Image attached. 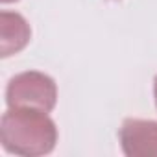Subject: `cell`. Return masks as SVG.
<instances>
[{
    "mask_svg": "<svg viewBox=\"0 0 157 157\" xmlns=\"http://www.w3.org/2000/svg\"><path fill=\"white\" fill-rule=\"evenodd\" d=\"M32 30L28 21L15 11L0 13V56L10 57L19 54L30 41Z\"/></svg>",
    "mask_w": 157,
    "mask_h": 157,
    "instance_id": "cell-4",
    "label": "cell"
},
{
    "mask_svg": "<svg viewBox=\"0 0 157 157\" xmlns=\"http://www.w3.org/2000/svg\"><path fill=\"white\" fill-rule=\"evenodd\" d=\"M118 139L128 157H157V122L153 120L126 118Z\"/></svg>",
    "mask_w": 157,
    "mask_h": 157,
    "instance_id": "cell-3",
    "label": "cell"
},
{
    "mask_svg": "<svg viewBox=\"0 0 157 157\" xmlns=\"http://www.w3.org/2000/svg\"><path fill=\"white\" fill-rule=\"evenodd\" d=\"M57 102V85L44 72L28 70L13 76L6 87L8 107L37 109L50 113Z\"/></svg>",
    "mask_w": 157,
    "mask_h": 157,
    "instance_id": "cell-2",
    "label": "cell"
},
{
    "mask_svg": "<svg viewBox=\"0 0 157 157\" xmlns=\"http://www.w3.org/2000/svg\"><path fill=\"white\" fill-rule=\"evenodd\" d=\"M0 142L13 155H46L56 148L57 128L44 111L10 107L0 120Z\"/></svg>",
    "mask_w": 157,
    "mask_h": 157,
    "instance_id": "cell-1",
    "label": "cell"
},
{
    "mask_svg": "<svg viewBox=\"0 0 157 157\" xmlns=\"http://www.w3.org/2000/svg\"><path fill=\"white\" fill-rule=\"evenodd\" d=\"M4 4H10V2H17V0H2Z\"/></svg>",
    "mask_w": 157,
    "mask_h": 157,
    "instance_id": "cell-6",
    "label": "cell"
},
{
    "mask_svg": "<svg viewBox=\"0 0 157 157\" xmlns=\"http://www.w3.org/2000/svg\"><path fill=\"white\" fill-rule=\"evenodd\" d=\"M153 96H155V105H157V76L153 80Z\"/></svg>",
    "mask_w": 157,
    "mask_h": 157,
    "instance_id": "cell-5",
    "label": "cell"
}]
</instances>
